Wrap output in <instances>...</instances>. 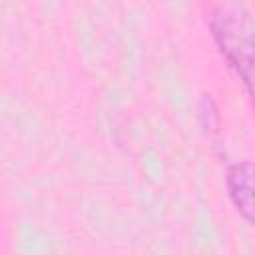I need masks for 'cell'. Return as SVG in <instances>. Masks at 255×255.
Wrapping results in <instances>:
<instances>
[{
    "mask_svg": "<svg viewBox=\"0 0 255 255\" xmlns=\"http://www.w3.org/2000/svg\"><path fill=\"white\" fill-rule=\"evenodd\" d=\"M209 36L231 72L253 94V16L243 4H213L205 12Z\"/></svg>",
    "mask_w": 255,
    "mask_h": 255,
    "instance_id": "obj_1",
    "label": "cell"
},
{
    "mask_svg": "<svg viewBox=\"0 0 255 255\" xmlns=\"http://www.w3.org/2000/svg\"><path fill=\"white\" fill-rule=\"evenodd\" d=\"M253 175L255 167L251 159H239L227 165L225 169V193L235 213L247 223L253 225Z\"/></svg>",
    "mask_w": 255,
    "mask_h": 255,
    "instance_id": "obj_2",
    "label": "cell"
},
{
    "mask_svg": "<svg viewBox=\"0 0 255 255\" xmlns=\"http://www.w3.org/2000/svg\"><path fill=\"white\" fill-rule=\"evenodd\" d=\"M197 120H199V126L205 135L219 133L221 114H219V106L211 98V94H201V98L197 102Z\"/></svg>",
    "mask_w": 255,
    "mask_h": 255,
    "instance_id": "obj_3",
    "label": "cell"
}]
</instances>
